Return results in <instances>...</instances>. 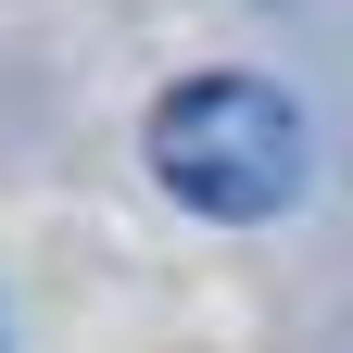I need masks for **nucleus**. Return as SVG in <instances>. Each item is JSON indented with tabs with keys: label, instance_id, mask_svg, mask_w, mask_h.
Wrapping results in <instances>:
<instances>
[{
	"label": "nucleus",
	"instance_id": "1",
	"mask_svg": "<svg viewBox=\"0 0 353 353\" xmlns=\"http://www.w3.org/2000/svg\"><path fill=\"white\" fill-rule=\"evenodd\" d=\"M139 152L152 176L190 214H214V228H265V214H290L303 202V114H290V88L278 76H240V63H214V76H176L152 126H139Z\"/></svg>",
	"mask_w": 353,
	"mask_h": 353
}]
</instances>
